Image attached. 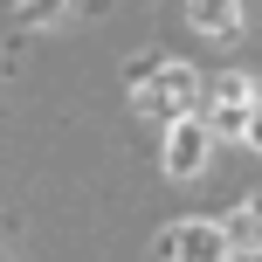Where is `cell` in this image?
Here are the masks:
<instances>
[{
	"mask_svg": "<svg viewBox=\"0 0 262 262\" xmlns=\"http://www.w3.org/2000/svg\"><path fill=\"white\" fill-rule=\"evenodd\" d=\"M138 104L152 111V118H166V124H172V118H186V111L200 104V76H193L186 62H159L152 76L138 83Z\"/></svg>",
	"mask_w": 262,
	"mask_h": 262,
	"instance_id": "6da1fadb",
	"label": "cell"
},
{
	"mask_svg": "<svg viewBox=\"0 0 262 262\" xmlns=\"http://www.w3.org/2000/svg\"><path fill=\"white\" fill-rule=\"evenodd\" d=\"M207 131H228V138H242V124H249V111H255V90H249V76H214V97H207Z\"/></svg>",
	"mask_w": 262,
	"mask_h": 262,
	"instance_id": "7a4b0ae2",
	"label": "cell"
},
{
	"mask_svg": "<svg viewBox=\"0 0 262 262\" xmlns=\"http://www.w3.org/2000/svg\"><path fill=\"white\" fill-rule=\"evenodd\" d=\"M200 166H207V124L172 118V131H166V172L172 180H193Z\"/></svg>",
	"mask_w": 262,
	"mask_h": 262,
	"instance_id": "3957f363",
	"label": "cell"
},
{
	"mask_svg": "<svg viewBox=\"0 0 262 262\" xmlns=\"http://www.w3.org/2000/svg\"><path fill=\"white\" fill-rule=\"evenodd\" d=\"M159 255H166V262H228V235L186 221V228H172V235L159 242Z\"/></svg>",
	"mask_w": 262,
	"mask_h": 262,
	"instance_id": "277c9868",
	"label": "cell"
},
{
	"mask_svg": "<svg viewBox=\"0 0 262 262\" xmlns=\"http://www.w3.org/2000/svg\"><path fill=\"white\" fill-rule=\"evenodd\" d=\"M186 21H193L200 35H214V41H235L242 35V7H235V0H193Z\"/></svg>",
	"mask_w": 262,
	"mask_h": 262,
	"instance_id": "5b68a950",
	"label": "cell"
},
{
	"mask_svg": "<svg viewBox=\"0 0 262 262\" xmlns=\"http://www.w3.org/2000/svg\"><path fill=\"white\" fill-rule=\"evenodd\" d=\"M228 255H262V200L235 214V228H228Z\"/></svg>",
	"mask_w": 262,
	"mask_h": 262,
	"instance_id": "8992f818",
	"label": "cell"
},
{
	"mask_svg": "<svg viewBox=\"0 0 262 262\" xmlns=\"http://www.w3.org/2000/svg\"><path fill=\"white\" fill-rule=\"evenodd\" d=\"M21 14H28V21H55V14H62V0H21Z\"/></svg>",
	"mask_w": 262,
	"mask_h": 262,
	"instance_id": "52a82bcc",
	"label": "cell"
},
{
	"mask_svg": "<svg viewBox=\"0 0 262 262\" xmlns=\"http://www.w3.org/2000/svg\"><path fill=\"white\" fill-rule=\"evenodd\" d=\"M242 145H255V152H262V104L249 111V124H242Z\"/></svg>",
	"mask_w": 262,
	"mask_h": 262,
	"instance_id": "ba28073f",
	"label": "cell"
}]
</instances>
